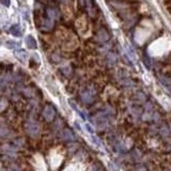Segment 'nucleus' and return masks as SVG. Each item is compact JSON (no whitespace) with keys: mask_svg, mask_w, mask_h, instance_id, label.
Segmentation results:
<instances>
[{"mask_svg":"<svg viewBox=\"0 0 171 171\" xmlns=\"http://www.w3.org/2000/svg\"><path fill=\"white\" fill-rule=\"evenodd\" d=\"M10 32H11L14 37H22V29H20L19 25H13V26L11 27V29H10Z\"/></svg>","mask_w":171,"mask_h":171,"instance_id":"9d476101","label":"nucleus"},{"mask_svg":"<svg viewBox=\"0 0 171 171\" xmlns=\"http://www.w3.org/2000/svg\"><path fill=\"white\" fill-rule=\"evenodd\" d=\"M97 40L99 42H107L109 40V34H108V32L104 28H102L97 32Z\"/></svg>","mask_w":171,"mask_h":171,"instance_id":"6e6552de","label":"nucleus"},{"mask_svg":"<svg viewBox=\"0 0 171 171\" xmlns=\"http://www.w3.org/2000/svg\"><path fill=\"white\" fill-rule=\"evenodd\" d=\"M0 2L2 3L5 7H10V5H11V1H10V0H0Z\"/></svg>","mask_w":171,"mask_h":171,"instance_id":"ddd939ff","label":"nucleus"},{"mask_svg":"<svg viewBox=\"0 0 171 171\" xmlns=\"http://www.w3.org/2000/svg\"><path fill=\"white\" fill-rule=\"evenodd\" d=\"M5 45H7L8 48H11V49H14L16 48V47H19V43H17V42H14V41H8L7 43H5Z\"/></svg>","mask_w":171,"mask_h":171,"instance_id":"f8f14e48","label":"nucleus"},{"mask_svg":"<svg viewBox=\"0 0 171 171\" xmlns=\"http://www.w3.org/2000/svg\"><path fill=\"white\" fill-rule=\"evenodd\" d=\"M81 99H82L85 103L90 104V103H92V102L94 101V96H92V94H91L89 91H86L85 93H82V94H81Z\"/></svg>","mask_w":171,"mask_h":171,"instance_id":"1a4fd4ad","label":"nucleus"},{"mask_svg":"<svg viewBox=\"0 0 171 171\" xmlns=\"http://www.w3.org/2000/svg\"><path fill=\"white\" fill-rule=\"evenodd\" d=\"M79 1H80L81 7L86 8V9H87V11L89 12V14L93 16V14H94L93 12H95V9H94V7H93L92 1H91V0H79Z\"/></svg>","mask_w":171,"mask_h":171,"instance_id":"39448f33","label":"nucleus"},{"mask_svg":"<svg viewBox=\"0 0 171 171\" xmlns=\"http://www.w3.org/2000/svg\"><path fill=\"white\" fill-rule=\"evenodd\" d=\"M14 56L17 58V60H19L22 63H26L28 60V53L25 49H15L14 51Z\"/></svg>","mask_w":171,"mask_h":171,"instance_id":"7ed1b4c3","label":"nucleus"},{"mask_svg":"<svg viewBox=\"0 0 171 171\" xmlns=\"http://www.w3.org/2000/svg\"><path fill=\"white\" fill-rule=\"evenodd\" d=\"M54 25H55V22H54V20H51V19H48V18L45 17L44 22H43V24H42V26H41V30L45 31V32L51 31L54 28Z\"/></svg>","mask_w":171,"mask_h":171,"instance_id":"423d86ee","label":"nucleus"},{"mask_svg":"<svg viewBox=\"0 0 171 171\" xmlns=\"http://www.w3.org/2000/svg\"><path fill=\"white\" fill-rule=\"evenodd\" d=\"M26 127V132L28 135H30L31 137H37L40 134V127L34 121H28L25 124Z\"/></svg>","mask_w":171,"mask_h":171,"instance_id":"f257e3e1","label":"nucleus"},{"mask_svg":"<svg viewBox=\"0 0 171 171\" xmlns=\"http://www.w3.org/2000/svg\"><path fill=\"white\" fill-rule=\"evenodd\" d=\"M55 114H56V110L51 105H47L46 107L44 108V110H43V117H44L47 121L53 120V119L55 118Z\"/></svg>","mask_w":171,"mask_h":171,"instance_id":"f03ea898","label":"nucleus"},{"mask_svg":"<svg viewBox=\"0 0 171 171\" xmlns=\"http://www.w3.org/2000/svg\"><path fill=\"white\" fill-rule=\"evenodd\" d=\"M0 45H1V41H0Z\"/></svg>","mask_w":171,"mask_h":171,"instance_id":"2eb2a0df","label":"nucleus"},{"mask_svg":"<svg viewBox=\"0 0 171 171\" xmlns=\"http://www.w3.org/2000/svg\"><path fill=\"white\" fill-rule=\"evenodd\" d=\"M45 16L46 18L55 22L58 17H59V11H58L56 8H47L46 11H45Z\"/></svg>","mask_w":171,"mask_h":171,"instance_id":"20e7f679","label":"nucleus"},{"mask_svg":"<svg viewBox=\"0 0 171 171\" xmlns=\"http://www.w3.org/2000/svg\"><path fill=\"white\" fill-rule=\"evenodd\" d=\"M25 42H26V45H27V47H28V48L35 49L37 47V41H35V39L32 37V35H28V37H26Z\"/></svg>","mask_w":171,"mask_h":171,"instance_id":"0eeeda50","label":"nucleus"},{"mask_svg":"<svg viewBox=\"0 0 171 171\" xmlns=\"http://www.w3.org/2000/svg\"><path fill=\"white\" fill-rule=\"evenodd\" d=\"M62 138L64 140H68V141H72L75 139V136L73 135V133L71 132L70 130H64L63 133H62Z\"/></svg>","mask_w":171,"mask_h":171,"instance_id":"9b49d317","label":"nucleus"},{"mask_svg":"<svg viewBox=\"0 0 171 171\" xmlns=\"http://www.w3.org/2000/svg\"><path fill=\"white\" fill-rule=\"evenodd\" d=\"M85 126H86V128L88 130V132H89V133H93V132H94V128H93V127L91 126L90 124H88V123H87V124H86Z\"/></svg>","mask_w":171,"mask_h":171,"instance_id":"4468645a","label":"nucleus"}]
</instances>
